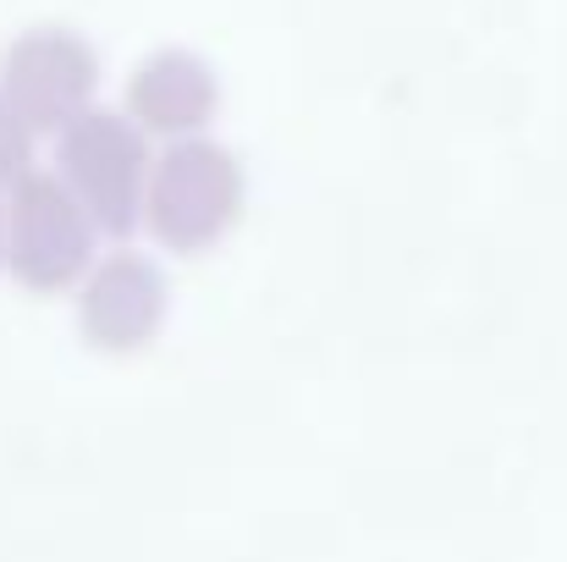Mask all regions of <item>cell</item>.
I'll use <instances>...</instances> for the list:
<instances>
[{
    "label": "cell",
    "mask_w": 567,
    "mask_h": 562,
    "mask_svg": "<svg viewBox=\"0 0 567 562\" xmlns=\"http://www.w3.org/2000/svg\"><path fill=\"white\" fill-rule=\"evenodd\" d=\"M237 215H243V166L231 150L209 139H177L155 161L144 221L166 248L177 254L215 248L237 226Z\"/></svg>",
    "instance_id": "obj_1"
},
{
    "label": "cell",
    "mask_w": 567,
    "mask_h": 562,
    "mask_svg": "<svg viewBox=\"0 0 567 562\" xmlns=\"http://www.w3.org/2000/svg\"><path fill=\"white\" fill-rule=\"evenodd\" d=\"M61 172L66 187L83 198V210L94 215L100 232L127 237L144 221V198H150V144L144 127L133 116L116 111H89L61 133Z\"/></svg>",
    "instance_id": "obj_2"
},
{
    "label": "cell",
    "mask_w": 567,
    "mask_h": 562,
    "mask_svg": "<svg viewBox=\"0 0 567 562\" xmlns=\"http://www.w3.org/2000/svg\"><path fill=\"white\" fill-rule=\"evenodd\" d=\"M94 259V215L66 187V177L28 172L6 204V265L33 293H61L89 276Z\"/></svg>",
    "instance_id": "obj_3"
},
{
    "label": "cell",
    "mask_w": 567,
    "mask_h": 562,
    "mask_svg": "<svg viewBox=\"0 0 567 562\" xmlns=\"http://www.w3.org/2000/svg\"><path fill=\"white\" fill-rule=\"evenodd\" d=\"M94 89L100 55L72 28H28L0 55V100L28 133H66L78 116H89Z\"/></svg>",
    "instance_id": "obj_4"
},
{
    "label": "cell",
    "mask_w": 567,
    "mask_h": 562,
    "mask_svg": "<svg viewBox=\"0 0 567 562\" xmlns=\"http://www.w3.org/2000/svg\"><path fill=\"white\" fill-rule=\"evenodd\" d=\"M166 320V276L144 254H111L83 276L78 298V326L94 348L105 354H133L144 348Z\"/></svg>",
    "instance_id": "obj_5"
},
{
    "label": "cell",
    "mask_w": 567,
    "mask_h": 562,
    "mask_svg": "<svg viewBox=\"0 0 567 562\" xmlns=\"http://www.w3.org/2000/svg\"><path fill=\"white\" fill-rule=\"evenodd\" d=\"M220 105V83L204 55L193 50H161L127 78V116L144 133L193 139Z\"/></svg>",
    "instance_id": "obj_6"
},
{
    "label": "cell",
    "mask_w": 567,
    "mask_h": 562,
    "mask_svg": "<svg viewBox=\"0 0 567 562\" xmlns=\"http://www.w3.org/2000/svg\"><path fill=\"white\" fill-rule=\"evenodd\" d=\"M28 155H33V133H28L22 116L0 100V187H17L28 177Z\"/></svg>",
    "instance_id": "obj_7"
},
{
    "label": "cell",
    "mask_w": 567,
    "mask_h": 562,
    "mask_svg": "<svg viewBox=\"0 0 567 562\" xmlns=\"http://www.w3.org/2000/svg\"><path fill=\"white\" fill-rule=\"evenodd\" d=\"M0 259H6V204H0Z\"/></svg>",
    "instance_id": "obj_8"
}]
</instances>
